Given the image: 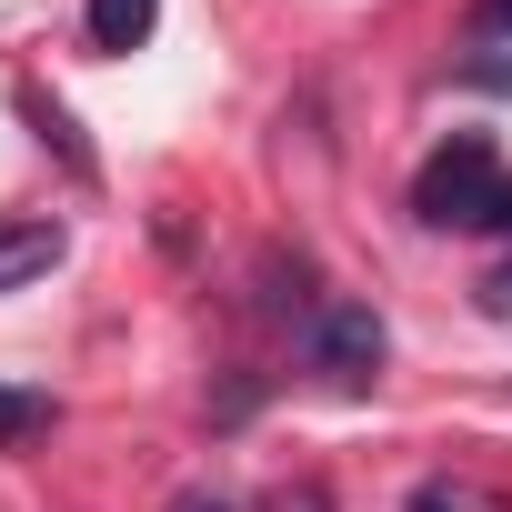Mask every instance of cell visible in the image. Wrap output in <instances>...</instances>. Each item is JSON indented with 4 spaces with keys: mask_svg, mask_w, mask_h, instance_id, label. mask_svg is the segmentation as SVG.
<instances>
[{
    "mask_svg": "<svg viewBox=\"0 0 512 512\" xmlns=\"http://www.w3.org/2000/svg\"><path fill=\"white\" fill-rule=\"evenodd\" d=\"M492 191H502V161H492V141H482V131H452V141L422 161V181H412V211H422L432 231H482Z\"/></svg>",
    "mask_w": 512,
    "mask_h": 512,
    "instance_id": "cell-1",
    "label": "cell"
},
{
    "mask_svg": "<svg viewBox=\"0 0 512 512\" xmlns=\"http://www.w3.org/2000/svg\"><path fill=\"white\" fill-rule=\"evenodd\" d=\"M302 352H312V372H322V382H372V372H382V352H392V332H382V312H372V302H322V312L302 322Z\"/></svg>",
    "mask_w": 512,
    "mask_h": 512,
    "instance_id": "cell-2",
    "label": "cell"
},
{
    "mask_svg": "<svg viewBox=\"0 0 512 512\" xmlns=\"http://www.w3.org/2000/svg\"><path fill=\"white\" fill-rule=\"evenodd\" d=\"M61 221H0V292H21V282H41L51 262H61Z\"/></svg>",
    "mask_w": 512,
    "mask_h": 512,
    "instance_id": "cell-3",
    "label": "cell"
},
{
    "mask_svg": "<svg viewBox=\"0 0 512 512\" xmlns=\"http://www.w3.org/2000/svg\"><path fill=\"white\" fill-rule=\"evenodd\" d=\"M402 512H512V492H492V482H472V472H422V482L402 492Z\"/></svg>",
    "mask_w": 512,
    "mask_h": 512,
    "instance_id": "cell-4",
    "label": "cell"
},
{
    "mask_svg": "<svg viewBox=\"0 0 512 512\" xmlns=\"http://www.w3.org/2000/svg\"><path fill=\"white\" fill-rule=\"evenodd\" d=\"M151 21H161V0H91V11H81L91 51H141V41H151Z\"/></svg>",
    "mask_w": 512,
    "mask_h": 512,
    "instance_id": "cell-5",
    "label": "cell"
},
{
    "mask_svg": "<svg viewBox=\"0 0 512 512\" xmlns=\"http://www.w3.org/2000/svg\"><path fill=\"white\" fill-rule=\"evenodd\" d=\"M21 432H51V392H0V442Z\"/></svg>",
    "mask_w": 512,
    "mask_h": 512,
    "instance_id": "cell-6",
    "label": "cell"
},
{
    "mask_svg": "<svg viewBox=\"0 0 512 512\" xmlns=\"http://www.w3.org/2000/svg\"><path fill=\"white\" fill-rule=\"evenodd\" d=\"M482 312H512V262H502V272L482 282Z\"/></svg>",
    "mask_w": 512,
    "mask_h": 512,
    "instance_id": "cell-7",
    "label": "cell"
},
{
    "mask_svg": "<svg viewBox=\"0 0 512 512\" xmlns=\"http://www.w3.org/2000/svg\"><path fill=\"white\" fill-rule=\"evenodd\" d=\"M482 231H512V181L492 191V211H482Z\"/></svg>",
    "mask_w": 512,
    "mask_h": 512,
    "instance_id": "cell-8",
    "label": "cell"
},
{
    "mask_svg": "<svg viewBox=\"0 0 512 512\" xmlns=\"http://www.w3.org/2000/svg\"><path fill=\"white\" fill-rule=\"evenodd\" d=\"M482 31H512V0H482V11H472Z\"/></svg>",
    "mask_w": 512,
    "mask_h": 512,
    "instance_id": "cell-9",
    "label": "cell"
},
{
    "mask_svg": "<svg viewBox=\"0 0 512 512\" xmlns=\"http://www.w3.org/2000/svg\"><path fill=\"white\" fill-rule=\"evenodd\" d=\"M181 512H231V502H181Z\"/></svg>",
    "mask_w": 512,
    "mask_h": 512,
    "instance_id": "cell-10",
    "label": "cell"
}]
</instances>
